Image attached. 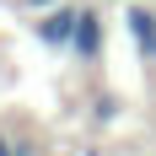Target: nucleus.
Returning a JSON list of instances; mask_svg holds the SVG:
<instances>
[{"mask_svg": "<svg viewBox=\"0 0 156 156\" xmlns=\"http://www.w3.org/2000/svg\"><path fill=\"white\" fill-rule=\"evenodd\" d=\"M0 156H16V145H11V140H5V135H0Z\"/></svg>", "mask_w": 156, "mask_h": 156, "instance_id": "5", "label": "nucleus"}, {"mask_svg": "<svg viewBox=\"0 0 156 156\" xmlns=\"http://www.w3.org/2000/svg\"><path fill=\"white\" fill-rule=\"evenodd\" d=\"M81 11H86V5H59V11H43V22H38V43H43V48H76Z\"/></svg>", "mask_w": 156, "mask_h": 156, "instance_id": "1", "label": "nucleus"}, {"mask_svg": "<svg viewBox=\"0 0 156 156\" xmlns=\"http://www.w3.org/2000/svg\"><path fill=\"white\" fill-rule=\"evenodd\" d=\"M102 54V22L97 11H81V27H76V59H97Z\"/></svg>", "mask_w": 156, "mask_h": 156, "instance_id": "3", "label": "nucleus"}, {"mask_svg": "<svg viewBox=\"0 0 156 156\" xmlns=\"http://www.w3.org/2000/svg\"><path fill=\"white\" fill-rule=\"evenodd\" d=\"M92 113H97V119H113V113H119V102H113V97H97V108H92Z\"/></svg>", "mask_w": 156, "mask_h": 156, "instance_id": "4", "label": "nucleus"}, {"mask_svg": "<svg viewBox=\"0 0 156 156\" xmlns=\"http://www.w3.org/2000/svg\"><path fill=\"white\" fill-rule=\"evenodd\" d=\"M124 22H129V32H135L140 54H145V59H156V11H151V5H129Z\"/></svg>", "mask_w": 156, "mask_h": 156, "instance_id": "2", "label": "nucleus"}, {"mask_svg": "<svg viewBox=\"0 0 156 156\" xmlns=\"http://www.w3.org/2000/svg\"><path fill=\"white\" fill-rule=\"evenodd\" d=\"M27 5H59V0H27Z\"/></svg>", "mask_w": 156, "mask_h": 156, "instance_id": "6", "label": "nucleus"}]
</instances>
